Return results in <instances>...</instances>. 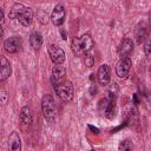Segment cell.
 Here are the masks:
<instances>
[{
    "label": "cell",
    "mask_w": 151,
    "mask_h": 151,
    "mask_svg": "<svg viewBox=\"0 0 151 151\" xmlns=\"http://www.w3.org/2000/svg\"><path fill=\"white\" fill-rule=\"evenodd\" d=\"M84 63H85V65L87 67H91L94 64V59H93V57H92V54L90 52H86L84 54Z\"/></svg>",
    "instance_id": "cell-18"
},
{
    "label": "cell",
    "mask_w": 151,
    "mask_h": 151,
    "mask_svg": "<svg viewBox=\"0 0 151 151\" xmlns=\"http://www.w3.org/2000/svg\"><path fill=\"white\" fill-rule=\"evenodd\" d=\"M133 51V41L130 39V38H124L120 42V46H119V55L120 58H127L130 57V54L132 53Z\"/></svg>",
    "instance_id": "cell-10"
},
{
    "label": "cell",
    "mask_w": 151,
    "mask_h": 151,
    "mask_svg": "<svg viewBox=\"0 0 151 151\" xmlns=\"http://www.w3.org/2000/svg\"><path fill=\"white\" fill-rule=\"evenodd\" d=\"M0 66H1V70H0V80H1V81H5V80L11 76V73H12V67H11L9 61H8L5 57H1Z\"/></svg>",
    "instance_id": "cell-12"
},
{
    "label": "cell",
    "mask_w": 151,
    "mask_h": 151,
    "mask_svg": "<svg viewBox=\"0 0 151 151\" xmlns=\"http://www.w3.org/2000/svg\"><path fill=\"white\" fill-rule=\"evenodd\" d=\"M97 77H98V81L100 85L105 86L110 83L111 80V71H110V67L107 64H103L99 66L98 68V73H97Z\"/></svg>",
    "instance_id": "cell-9"
},
{
    "label": "cell",
    "mask_w": 151,
    "mask_h": 151,
    "mask_svg": "<svg viewBox=\"0 0 151 151\" xmlns=\"http://www.w3.org/2000/svg\"><path fill=\"white\" fill-rule=\"evenodd\" d=\"M7 99H8V94L6 93L5 90H1V103L5 105L7 103Z\"/></svg>",
    "instance_id": "cell-21"
},
{
    "label": "cell",
    "mask_w": 151,
    "mask_h": 151,
    "mask_svg": "<svg viewBox=\"0 0 151 151\" xmlns=\"http://www.w3.org/2000/svg\"><path fill=\"white\" fill-rule=\"evenodd\" d=\"M20 122H21L22 125H26V126H28L32 123V112H31V109L28 106H25V107L21 109Z\"/></svg>",
    "instance_id": "cell-15"
},
{
    "label": "cell",
    "mask_w": 151,
    "mask_h": 151,
    "mask_svg": "<svg viewBox=\"0 0 151 151\" xmlns=\"http://www.w3.org/2000/svg\"><path fill=\"white\" fill-rule=\"evenodd\" d=\"M54 90L58 94V97L64 101V103H68L72 100L73 94H74V88L71 81L68 80H64L63 83L58 84L54 86Z\"/></svg>",
    "instance_id": "cell-3"
},
{
    "label": "cell",
    "mask_w": 151,
    "mask_h": 151,
    "mask_svg": "<svg viewBox=\"0 0 151 151\" xmlns=\"http://www.w3.org/2000/svg\"><path fill=\"white\" fill-rule=\"evenodd\" d=\"M29 44L33 47V50L38 51L41 47V45H42V37H41V34L39 32H33L29 35Z\"/></svg>",
    "instance_id": "cell-16"
},
{
    "label": "cell",
    "mask_w": 151,
    "mask_h": 151,
    "mask_svg": "<svg viewBox=\"0 0 151 151\" xmlns=\"http://www.w3.org/2000/svg\"><path fill=\"white\" fill-rule=\"evenodd\" d=\"M71 48H72V52H73L74 55H77V57L84 55V52H83V50H81V47H80V44H79V38H74V39L72 40Z\"/></svg>",
    "instance_id": "cell-17"
},
{
    "label": "cell",
    "mask_w": 151,
    "mask_h": 151,
    "mask_svg": "<svg viewBox=\"0 0 151 151\" xmlns=\"http://www.w3.org/2000/svg\"><path fill=\"white\" fill-rule=\"evenodd\" d=\"M147 24L145 21H139L134 28V38H136V41L138 44H140L145 38H146V34H147Z\"/></svg>",
    "instance_id": "cell-11"
},
{
    "label": "cell",
    "mask_w": 151,
    "mask_h": 151,
    "mask_svg": "<svg viewBox=\"0 0 151 151\" xmlns=\"http://www.w3.org/2000/svg\"><path fill=\"white\" fill-rule=\"evenodd\" d=\"M9 17L12 19H17L22 26H29L33 19V11L31 7L15 2L11 8Z\"/></svg>",
    "instance_id": "cell-1"
},
{
    "label": "cell",
    "mask_w": 151,
    "mask_h": 151,
    "mask_svg": "<svg viewBox=\"0 0 151 151\" xmlns=\"http://www.w3.org/2000/svg\"><path fill=\"white\" fill-rule=\"evenodd\" d=\"M8 149L11 151H20L21 150V139L17 131H13L8 137Z\"/></svg>",
    "instance_id": "cell-13"
},
{
    "label": "cell",
    "mask_w": 151,
    "mask_h": 151,
    "mask_svg": "<svg viewBox=\"0 0 151 151\" xmlns=\"http://www.w3.org/2000/svg\"><path fill=\"white\" fill-rule=\"evenodd\" d=\"M131 66H132V61L131 59L127 58H120V60L117 63L116 65V73L120 79H126L130 74L131 71Z\"/></svg>",
    "instance_id": "cell-4"
},
{
    "label": "cell",
    "mask_w": 151,
    "mask_h": 151,
    "mask_svg": "<svg viewBox=\"0 0 151 151\" xmlns=\"http://www.w3.org/2000/svg\"><path fill=\"white\" fill-rule=\"evenodd\" d=\"M65 17H66V11H65L64 6L61 4H59L53 8V11L51 13V21L54 26H60L64 24Z\"/></svg>",
    "instance_id": "cell-7"
},
{
    "label": "cell",
    "mask_w": 151,
    "mask_h": 151,
    "mask_svg": "<svg viewBox=\"0 0 151 151\" xmlns=\"http://www.w3.org/2000/svg\"><path fill=\"white\" fill-rule=\"evenodd\" d=\"M4 47L8 53H17L21 47V39L19 37H9L5 40Z\"/></svg>",
    "instance_id": "cell-8"
},
{
    "label": "cell",
    "mask_w": 151,
    "mask_h": 151,
    "mask_svg": "<svg viewBox=\"0 0 151 151\" xmlns=\"http://www.w3.org/2000/svg\"><path fill=\"white\" fill-rule=\"evenodd\" d=\"M0 12H1V24H4V11L1 9Z\"/></svg>",
    "instance_id": "cell-22"
},
{
    "label": "cell",
    "mask_w": 151,
    "mask_h": 151,
    "mask_svg": "<svg viewBox=\"0 0 151 151\" xmlns=\"http://www.w3.org/2000/svg\"><path fill=\"white\" fill-rule=\"evenodd\" d=\"M132 147H133V145H132L129 140H124V142H122L120 145H119V149H120V150H122V149H123V150H131Z\"/></svg>",
    "instance_id": "cell-20"
},
{
    "label": "cell",
    "mask_w": 151,
    "mask_h": 151,
    "mask_svg": "<svg viewBox=\"0 0 151 151\" xmlns=\"http://www.w3.org/2000/svg\"><path fill=\"white\" fill-rule=\"evenodd\" d=\"M79 44H80V47H81L84 54H85L86 52H90V51L92 50L93 45H94L93 39H92V37H91L90 34H83V35L79 38Z\"/></svg>",
    "instance_id": "cell-14"
},
{
    "label": "cell",
    "mask_w": 151,
    "mask_h": 151,
    "mask_svg": "<svg viewBox=\"0 0 151 151\" xmlns=\"http://www.w3.org/2000/svg\"><path fill=\"white\" fill-rule=\"evenodd\" d=\"M41 110H42V113H44V117L47 122L50 123H53L54 119H55V113H57V110H55V103H54V99L51 94H45L41 99Z\"/></svg>",
    "instance_id": "cell-2"
},
{
    "label": "cell",
    "mask_w": 151,
    "mask_h": 151,
    "mask_svg": "<svg viewBox=\"0 0 151 151\" xmlns=\"http://www.w3.org/2000/svg\"><path fill=\"white\" fill-rule=\"evenodd\" d=\"M144 52H145L146 57L151 59V35H150V38H147V40H146V42H145Z\"/></svg>",
    "instance_id": "cell-19"
},
{
    "label": "cell",
    "mask_w": 151,
    "mask_h": 151,
    "mask_svg": "<svg viewBox=\"0 0 151 151\" xmlns=\"http://www.w3.org/2000/svg\"><path fill=\"white\" fill-rule=\"evenodd\" d=\"M65 78H66V67L63 64H54V67L52 68V76H51V80L53 85L55 86L63 83Z\"/></svg>",
    "instance_id": "cell-6"
},
{
    "label": "cell",
    "mask_w": 151,
    "mask_h": 151,
    "mask_svg": "<svg viewBox=\"0 0 151 151\" xmlns=\"http://www.w3.org/2000/svg\"><path fill=\"white\" fill-rule=\"evenodd\" d=\"M48 55L54 64H63L65 61V52L58 45L52 44L48 46Z\"/></svg>",
    "instance_id": "cell-5"
}]
</instances>
